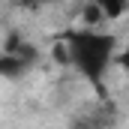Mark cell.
Here are the masks:
<instances>
[{
    "instance_id": "cell-2",
    "label": "cell",
    "mask_w": 129,
    "mask_h": 129,
    "mask_svg": "<svg viewBox=\"0 0 129 129\" xmlns=\"http://www.w3.org/2000/svg\"><path fill=\"white\" fill-rule=\"evenodd\" d=\"M108 123H111V120H108V105L99 102L96 111H84V114H78L75 123H72V129H105Z\"/></svg>"
},
{
    "instance_id": "cell-1",
    "label": "cell",
    "mask_w": 129,
    "mask_h": 129,
    "mask_svg": "<svg viewBox=\"0 0 129 129\" xmlns=\"http://www.w3.org/2000/svg\"><path fill=\"white\" fill-rule=\"evenodd\" d=\"M63 48L69 66L105 99V75L117 60V36L96 27H78L63 36Z\"/></svg>"
},
{
    "instance_id": "cell-4",
    "label": "cell",
    "mask_w": 129,
    "mask_h": 129,
    "mask_svg": "<svg viewBox=\"0 0 129 129\" xmlns=\"http://www.w3.org/2000/svg\"><path fill=\"white\" fill-rule=\"evenodd\" d=\"M117 66L129 75V45H126V48H120V54H117Z\"/></svg>"
},
{
    "instance_id": "cell-3",
    "label": "cell",
    "mask_w": 129,
    "mask_h": 129,
    "mask_svg": "<svg viewBox=\"0 0 129 129\" xmlns=\"http://www.w3.org/2000/svg\"><path fill=\"white\" fill-rule=\"evenodd\" d=\"M93 3H96L102 21H114V18H120L129 9V0H93Z\"/></svg>"
}]
</instances>
